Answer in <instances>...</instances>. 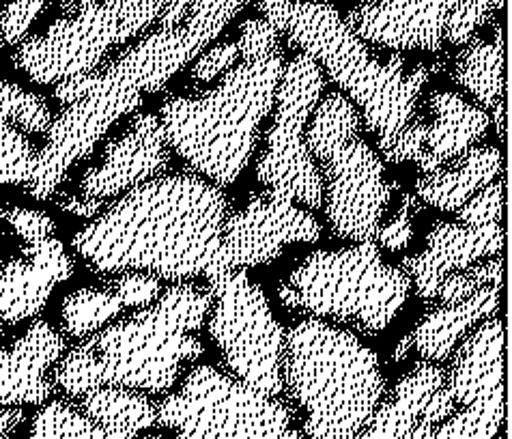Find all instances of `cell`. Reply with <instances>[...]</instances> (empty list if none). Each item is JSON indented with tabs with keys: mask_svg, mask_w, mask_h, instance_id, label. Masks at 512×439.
<instances>
[{
	"mask_svg": "<svg viewBox=\"0 0 512 439\" xmlns=\"http://www.w3.org/2000/svg\"><path fill=\"white\" fill-rule=\"evenodd\" d=\"M226 198L211 183L175 175L140 183L71 239L95 272L166 280L216 274Z\"/></svg>",
	"mask_w": 512,
	"mask_h": 439,
	"instance_id": "obj_1",
	"label": "cell"
},
{
	"mask_svg": "<svg viewBox=\"0 0 512 439\" xmlns=\"http://www.w3.org/2000/svg\"><path fill=\"white\" fill-rule=\"evenodd\" d=\"M209 306V293L190 285L170 287L142 313L108 325L65 353L56 362L54 384L69 396L97 388L166 392L183 362L203 353L194 334Z\"/></svg>",
	"mask_w": 512,
	"mask_h": 439,
	"instance_id": "obj_2",
	"label": "cell"
},
{
	"mask_svg": "<svg viewBox=\"0 0 512 439\" xmlns=\"http://www.w3.org/2000/svg\"><path fill=\"white\" fill-rule=\"evenodd\" d=\"M259 9L278 33L321 63L338 87L351 95L364 112L368 130L379 136L381 151H386L414 117L420 91L429 80L426 69H405L401 56L379 63L327 3L259 0Z\"/></svg>",
	"mask_w": 512,
	"mask_h": 439,
	"instance_id": "obj_3",
	"label": "cell"
},
{
	"mask_svg": "<svg viewBox=\"0 0 512 439\" xmlns=\"http://www.w3.org/2000/svg\"><path fill=\"white\" fill-rule=\"evenodd\" d=\"M284 72L282 52L244 61L205 97H177L162 106L166 143L198 173L231 186L254 151L261 121L269 115Z\"/></svg>",
	"mask_w": 512,
	"mask_h": 439,
	"instance_id": "obj_4",
	"label": "cell"
},
{
	"mask_svg": "<svg viewBox=\"0 0 512 439\" xmlns=\"http://www.w3.org/2000/svg\"><path fill=\"white\" fill-rule=\"evenodd\" d=\"M282 379L304 407L308 439H355L386 392L375 353L317 319L297 323L284 338Z\"/></svg>",
	"mask_w": 512,
	"mask_h": 439,
	"instance_id": "obj_5",
	"label": "cell"
},
{
	"mask_svg": "<svg viewBox=\"0 0 512 439\" xmlns=\"http://www.w3.org/2000/svg\"><path fill=\"white\" fill-rule=\"evenodd\" d=\"M306 127V149L325 173L327 220L338 237L368 244L377 239L388 207L390 186L383 181V162L358 136V110L345 95L325 97Z\"/></svg>",
	"mask_w": 512,
	"mask_h": 439,
	"instance_id": "obj_6",
	"label": "cell"
},
{
	"mask_svg": "<svg viewBox=\"0 0 512 439\" xmlns=\"http://www.w3.org/2000/svg\"><path fill=\"white\" fill-rule=\"evenodd\" d=\"M403 269L383 263L373 242L338 252H315L278 289L284 306L317 317L355 321L386 330L409 295Z\"/></svg>",
	"mask_w": 512,
	"mask_h": 439,
	"instance_id": "obj_7",
	"label": "cell"
},
{
	"mask_svg": "<svg viewBox=\"0 0 512 439\" xmlns=\"http://www.w3.org/2000/svg\"><path fill=\"white\" fill-rule=\"evenodd\" d=\"M170 0H93L56 20L46 33L22 39L13 63L37 84L89 74L112 46H121L162 16Z\"/></svg>",
	"mask_w": 512,
	"mask_h": 439,
	"instance_id": "obj_8",
	"label": "cell"
},
{
	"mask_svg": "<svg viewBox=\"0 0 512 439\" xmlns=\"http://www.w3.org/2000/svg\"><path fill=\"white\" fill-rule=\"evenodd\" d=\"M158 422L177 439H306L282 403L211 366L194 368L160 405Z\"/></svg>",
	"mask_w": 512,
	"mask_h": 439,
	"instance_id": "obj_9",
	"label": "cell"
},
{
	"mask_svg": "<svg viewBox=\"0 0 512 439\" xmlns=\"http://www.w3.org/2000/svg\"><path fill=\"white\" fill-rule=\"evenodd\" d=\"M54 95L67 108L50 123L46 145L37 151L33 173L24 183L37 201L54 196L69 168L91 155L110 127L142 104L140 91L112 80L102 69L59 82Z\"/></svg>",
	"mask_w": 512,
	"mask_h": 439,
	"instance_id": "obj_10",
	"label": "cell"
},
{
	"mask_svg": "<svg viewBox=\"0 0 512 439\" xmlns=\"http://www.w3.org/2000/svg\"><path fill=\"white\" fill-rule=\"evenodd\" d=\"M213 306L209 332L241 384L267 396L282 392L284 332L263 291L244 269L209 278Z\"/></svg>",
	"mask_w": 512,
	"mask_h": 439,
	"instance_id": "obj_11",
	"label": "cell"
},
{
	"mask_svg": "<svg viewBox=\"0 0 512 439\" xmlns=\"http://www.w3.org/2000/svg\"><path fill=\"white\" fill-rule=\"evenodd\" d=\"M321 91L323 74L319 63L300 52L282 72L267 149L256 164V177L269 188V194L304 203L310 209L323 205V179L317 162L306 149L304 134Z\"/></svg>",
	"mask_w": 512,
	"mask_h": 439,
	"instance_id": "obj_12",
	"label": "cell"
},
{
	"mask_svg": "<svg viewBox=\"0 0 512 439\" xmlns=\"http://www.w3.org/2000/svg\"><path fill=\"white\" fill-rule=\"evenodd\" d=\"M319 237L321 226L308 211L267 192V196L254 198L246 209L224 220L213 276L272 263L284 246L297 242L312 244Z\"/></svg>",
	"mask_w": 512,
	"mask_h": 439,
	"instance_id": "obj_13",
	"label": "cell"
},
{
	"mask_svg": "<svg viewBox=\"0 0 512 439\" xmlns=\"http://www.w3.org/2000/svg\"><path fill=\"white\" fill-rule=\"evenodd\" d=\"M452 0H366L347 13V26L362 41L398 48H442Z\"/></svg>",
	"mask_w": 512,
	"mask_h": 439,
	"instance_id": "obj_14",
	"label": "cell"
},
{
	"mask_svg": "<svg viewBox=\"0 0 512 439\" xmlns=\"http://www.w3.org/2000/svg\"><path fill=\"white\" fill-rule=\"evenodd\" d=\"M168 143L162 123L153 115H138L127 132L106 147L104 160L82 177L84 196L106 201L145 183L168 166Z\"/></svg>",
	"mask_w": 512,
	"mask_h": 439,
	"instance_id": "obj_15",
	"label": "cell"
},
{
	"mask_svg": "<svg viewBox=\"0 0 512 439\" xmlns=\"http://www.w3.org/2000/svg\"><path fill=\"white\" fill-rule=\"evenodd\" d=\"M71 274L74 263L54 235L24 244L22 257L0 263V321L16 325L37 317L54 287Z\"/></svg>",
	"mask_w": 512,
	"mask_h": 439,
	"instance_id": "obj_16",
	"label": "cell"
},
{
	"mask_svg": "<svg viewBox=\"0 0 512 439\" xmlns=\"http://www.w3.org/2000/svg\"><path fill=\"white\" fill-rule=\"evenodd\" d=\"M502 246L504 229L500 222L487 226L439 222L426 237V250L403 259V269L407 278L414 280L418 295L433 300L448 276L463 272L480 259L500 254Z\"/></svg>",
	"mask_w": 512,
	"mask_h": 439,
	"instance_id": "obj_17",
	"label": "cell"
},
{
	"mask_svg": "<svg viewBox=\"0 0 512 439\" xmlns=\"http://www.w3.org/2000/svg\"><path fill=\"white\" fill-rule=\"evenodd\" d=\"M63 356L65 338L41 319L0 349V409L46 403L54 390L48 371Z\"/></svg>",
	"mask_w": 512,
	"mask_h": 439,
	"instance_id": "obj_18",
	"label": "cell"
},
{
	"mask_svg": "<svg viewBox=\"0 0 512 439\" xmlns=\"http://www.w3.org/2000/svg\"><path fill=\"white\" fill-rule=\"evenodd\" d=\"M196 56L198 54L190 46L181 26L177 31H158L149 35L138 46L119 56L115 63L102 69L106 76L125 84V87H132L140 93H158Z\"/></svg>",
	"mask_w": 512,
	"mask_h": 439,
	"instance_id": "obj_19",
	"label": "cell"
},
{
	"mask_svg": "<svg viewBox=\"0 0 512 439\" xmlns=\"http://www.w3.org/2000/svg\"><path fill=\"white\" fill-rule=\"evenodd\" d=\"M435 123L426 130V140L418 166L424 175L435 173L444 164L459 160L491 123L485 110L467 104L457 93H437L431 99Z\"/></svg>",
	"mask_w": 512,
	"mask_h": 439,
	"instance_id": "obj_20",
	"label": "cell"
},
{
	"mask_svg": "<svg viewBox=\"0 0 512 439\" xmlns=\"http://www.w3.org/2000/svg\"><path fill=\"white\" fill-rule=\"evenodd\" d=\"M497 388H504V328L495 317L459 349L446 390L465 407Z\"/></svg>",
	"mask_w": 512,
	"mask_h": 439,
	"instance_id": "obj_21",
	"label": "cell"
},
{
	"mask_svg": "<svg viewBox=\"0 0 512 439\" xmlns=\"http://www.w3.org/2000/svg\"><path fill=\"white\" fill-rule=\"evenodd\" d=\"M502 151L497 147L469 149L452 168H437L418 179V198L442 211H459L469 198L487 188L500 175Z\"/></svg>",
	"mask_w": 512,
	"mask_h": 439,
	"instance_id": "obj_22",
	"label": "cell"
},
{
	"mask_svg": "<svg viewBox=\"0 0 512 439\" xmlns=\"http://www.w3.org/2000/svg\"><path fill=\"white\" fill-rule=\"evenodd\" d=\"M502 287L489 285L476 291L465 302L437 308L411 334V345L418 349L424 360L439 362L446 360L459 338L478 323L482 317H489L500 306Z\"/></svg>",
	"mask_w": 512,
	"mask_h": 439,
	"instance_id": "obj_23",
	"label": "cell"
},
{
	"mask_svg": "<svg viewBox=\"0 0 512 439\" xmlns=\"http://www.w3.org/2000/svg\"><path fill=\"white\" fill-rule=\"evenodd\" d=\"M444 386V373L433 364H418L396 386L390 403L377 407L366 429L355 439H403L420 422L426 403Z\"/></svg>",
	"mask_w": 512,
	"mask_h": 439,
	"instance_id": "obj_24",
	"label": "cell"
},
{
	"mask_svg": "<svg viewBox=\"0 0 512 439\" xmlns=\"http://www.w3.org/2000/svg\"><path fill=\"white\" fill-rule=\"evenodd\" d=\"M80 399V412L110 431L138 435L158 422V409L136 390L97 388Z\"/></svg>",
	"mask_w": 512,
	"mask_h": 439,
	"instance_id": "obj_25",
	"label": "cell"
},
{
	"mask_svg": "<svg viewBox=\"0 0 512 439\" xmlns=\"http://www.w3.org/2000/svg\"><path fill=\"white\" fill-rule=\"evenodd\" d=\"M457 82L478 102L493 108L504 95V41L500 26L493 41H474L457 61Z\"/></svg>",
	"mask_w": 512,
	"mask_h": 439,
	"instance_id": "obj_26",
	"label": "cell"
},
{
	"mask_svg": "<svg viewBox=\"0 0 512 439\" xmlns=\"http://www.w3.org/2000/svg\"><path fill=\"white\" fill-rule=\"evenodd\" d=\"M31 439H138V435L110 431L63 401L41 407L31 424Z\"/></svg>",
	"mask_w": 512,
	"mask_h": 439,
	"instance_id": "obj_27",
	"label": "cell"
},
{
	"mask_svg": "<svg viewBox=\"0 0 512 439\" xmlns=\"http://www.w3.org/2000/svg\"><path fill=\"white\" fill-rule=\"evenodd\" d=\"M125 306L115 291L106 289H78L69 293L61 306L63 330L69 336L84 338L99 332L104 325L115 319Z\"/></svg>",
	"mask_w": 512,
	"mask_h": 439,
	"instance_id": "obj_28",
	"label": "cell"
},
{
	"mask_svg": "<svg viewBox=\"0 0 512 439\" xmlns=\"http://www.w3.org/2000/svg\"><path fill=\"white\" fill-rule=\"evenodd\" d=\"M504 422V388H497L474 403L465 405L448 422H444L433 439H493Z\"/></svg>",
	"mask_w": 512,
	"mask_h": 439,
	"instance_id": "obj_29",
	"label": "cell"
},
{
	"mask_svg": "<svg viewBox=\"0 0 512 439\" xmlns=\"http://www.w3.org/2000/svg\"><path fill=\"white\" fill-rule=\"evenodd\" d=\"M0 123L18 127L24 134H46L52 115L44 97L0 76Z\"/></svg>",
	"mask_w": 512,
	"mask_h": 439,
	"instance_id": "obj_30",
	"label": "cell"
},
{
	"mask_svg": "<svg viewBox=\"0 0 512 439\" xmlns=\"http://www.w3.org/2000/svg\"><path fill=\"white\" fill-rule=\"evenodd\" d=\"M37 151L18 127L0 123V188L26 183L35 168ZM3 220V209H0Z\"/></svg>",
	"mask_w": 512,
	"mask_h": 439,
	"instance_id": "obj_31",
	"label": "cell"
},
{
	"mask_svg": "<svg viewBox=\"0 0 512 439\" xmlns=\"http://www.w3.org/2000/svg\"><path fill=\"white\" fill-rule=\"evenodd\" d=\"M489 285L502 287V259L497 257L495 261H489L485 265L467 267L463 272H457L448 276L442 287L437 291V300L444 306L465 302L467 297H472L476 291L485 289Z\"/></svg>",
	"mask_w": 512,
	"mask_h": 439,
	"instance_id": "obj_32",
	"label": "cell"
},
{
	"mask_svg": "<svg viewBox=\"0 0 512 439\" xmlns=\"http://www.w3.org/2000/svg\"><path fill=\"white\" fill-rule=\"evenodd\" d=\"M504 0H452L444 39L450 44H465L478 26L485 24L493 11L502 9Z\"/></svg>",
	"mask_w": 512,
	"mask_h": 439,
	"instance_id": "obj_33",
	"label": "cell"
},
{
	"mask_svg": "<svg viewBox=\"0 0 512 439\" xmlns=\"http://www.w3.org/2000/svg\"><path fill=\"white\" fill-rule=\"evenodd\" d=\"M48 0H9L0 13V48L18 46Z\"/></svg>",
	"mask_w": 512,
	"mask_h": 439,
	"instance_id": "obj_34",
	"label": "cell"
},
{
	"mask_svg": "<svg viewBox=\"0 0 512 439\" xmlns=\"http://www.w3.org/2000/svg\"><path fill=\"white\" fill-rule=\"evenodd\" d=\"M502 203H504V183L500 179H495L487 188L476 192L459 209V222L467 226H487V224L500 222Z\"/></svg>",
	"mask_w": 512,
	"mask_h": 439,
	"instance_id": "obj_35",
	"label": "cell"
},
{
	"mask_svg": "<svg viewBox=\"0 0 512 439\" xmlns=\"http://www.w3.org/2000/svg\"><path fill=\"white\" fill-rule=\"evenodd\" d=\"M278 44H280V33L263 18V20H250L241 26V37L237 41V48H239L241 59L254 61L278 52Z\"/></svg>",
	"mask_w": 512,
	"mask_h": 439,
	"instance_id": "obj_36",
	"label": "cell"
},
{
	"mask_svg": "<svg viewBox=\"0 0 512 439\" xmlns=\"http://www.w3.org/2000/svg\"><path fill=\"white\" fill-rule=\"evenodd\" d=\"M3 220L11 226L13 233H16L24 244H33L39 242V239L52 237L56 229L54 220L48 214L28 207H11L3 211Z\"/></svg>",
	"mask_w": 512,
	"mask_h": 439,
	"instance_id": "obj_37",
	"label": "cell"
},
{
	"mask_svg": "<svg viewBox=\"0 0 512 439\" xmlns=\"http://www.w3.org/2000/svg\"><path fill=\"white\" fill-rule=\"evenodd\" d=\"M115 295L121 300L123 306L136 308V306H151L162 295V285L158 278L149 274L138 272H125L112 287Z\"/></svg>",
	"mask_w": 512,
	"mask_h": 439,
	"instance_id": "obj_38",
	"label": "cell"
},
{
	"mask_svg": "<svg viewBox=\"0 0 512 439\" xmlns=\"http://www.w3.org/2000/svg\"><path fill=\"white\" fill-rule=\"evenodd\" d=\"M426 130L429 125L422 121H409L405 125V130L394 138V143L383 151L388 162H418L424 149V140H426Z\"/></svg>",
	"mask_w": 512,
	"mask_h": 439,
	"instance_id": "obj_39",
	"label": "cell"
},
{
	"mask_svg": "<svg viewBox=\"0 0 512 439\" xmlns=\"http://www.w3.org/2000/svg\"><path fill=\"white\" fill-rule=\"evenodd\" d=\"M239 59V48L237 44H222L211 48L209 52H205L203 56H198L196 65L192 69V76L209 82L213 78H218L220 74H224L226 69H231L235 65V61Z\"/></svg>",
	"mask_w": 512,
	"mask_h": 439,
	"instance_id": "obj_40",
	"label": "cell"
},
{
	"mask_svg": "<svg viewBox=\"0 0 512 439\" xmlns=\"http://www.w3.org/2000/svg\"><path fill=\"white\" fill-rule=\"evenodd\" d=\"M416 207V198L405 196L403 207L398 211L396 218L383 226V229L377 231V239L381 246H386L388 250H401L407 246L411 239V209Z\"/></svg>",
	"mask_w": 512,
	"mask_h": 439,
	"instance_id": "obj_41",
	"label": "cell"
},
{
	"mask_svg": "<svg viewBox=\"0 0 512 439\" xmlns=\"http://www.w3.org/2000/svg\"><path fill=\"white\" fill-rule=\"evenodd\" d=\"M59 207L67 214H74L80 218H93L97 216L99 211L104 207V201H97V198H89V196H61Z\"/></svg>",
	"mask_w": 512,
	"mask_h": 439,
	"instance_id": "obj_42",
	"label": "cell"
},
{
	"mask_svg": "<svg viewBox=\"0 0 512 439\" xmlns=\"http://www.w3.org/2000/svg\"><path fill=\"white\" fill-rule=\"evenodd\" d=\"M190 13V0H173L164 11L160 20V31H177L188 20Z\"/></svg>",
	"mask_w": 512,
	"mask_h": 439,
	"instance_id": "obj_43",
	"label": "cell"
},
{
	"mask_svg": "<svg viewBox=\"0 0 512 439\" xmlns=\"http://www.w3.org/2000/svg\"><path fill=\"white\" fill-rule=\"evenodd\" d=\"M26 414L22 407H3L0 409V439H11L24 422Z\"/></svg>",
	"mask_w": 512,
	"mask_h": 439,
	"instance_id": "obj_44",
	"label": "cell"
},
{
	"mask_svg": "<svg viewBox=\"0 0 512 439\" xmlns=\"http://www.w3.org/2000/svg\"><path fill=\"white\" fill-rule=\"evenodd\" d=\"M435 435V427L433 424H426V422H418L414 429H411L403 439H433Z\"/></svg>",
	"mask_w": 512,
	"mask_h": 439,
	"instance_id": "obj_45",
	"label": "cell"
},
{
	"mask_svg": "<svg viewBox=\"0 0 512 439\" xmlns=\"http://www.w3.org/2000/svg\"><path fill=\"white\" fill-rule=\"evenodd\" d=\"M493 112H495V130L497 134L504 136V99H500V102L493 106Z\"/></svg>",
	"mask_w": 512,
	"mask_h": 439,
	"instance_id": "obj_46",
	"label": "cell"
},
{
	"mask_svg": "<svg viewBox=\"0 0 512 439\" xmlns=\"http://www.w3.org/2000/svg\"><path fill=\"white\" fill-rule=\"evenodd\" d=\"M5 3V0H0V5H3Z\"/></svg>",
	"mask_w": 512,
	"mask_h": 439,
	"instance_id": "obj_47",
	"label": "cell"
},
{
	"mask_svg": "<svg viewBox=\"0 0 512 439\" xmlns=\"http://www.w3.org/2000/svg\"><path fill=\"white\" fill-rule=\"evenodd\" d=\"M151 439H158V437H151Z\"/></svg>",
	"mask_w": 512,
	"mask_h": 439,
	"instance_id": "obj_48",
	"label": "cell"
}]
</instances>
